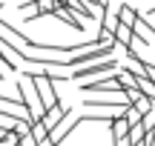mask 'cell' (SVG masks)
Here are the masks:
<instances>
[{
	"label": "cell",
	"mask_w": 155,
	"mask_h": 146,
	"mask_svg": "<svg viewBox=\"0 0 155 146\" xmlns=\"http://www.w3.org/2000/svg\"><path fill=\"white\" fill-rule=\"evenodd\" d=\"M0 11H3V3H0Z\"/></svg>",
	"instance_id": "cell-12"
},
{
	"label": "cell",
	"mask_w": 155,
	"mask_h": 146,
	"mask_svg": "<svg viewBox=\"0 0 155 146\" xmlns=\"http://www.w3.org/2000/svg\"><path fill=\"white\" fill-rule=\"evenodd\" d=\"M132 29H135V32H138V34H147V37H150V40L155 37V26H152L150 20H147V14H138V17H135Z\"/></svg>",
	"instance_id": "cell-7"
},
{
	"label": "cell",
	"mask_w": 155,
	"mask_h": 146,
	"mask_svg": "<svg viewBox=\"0 0 155 146\" xmlns=\"http://www.w3.org/2000/svg\"><path fill=\"white\" fill-rule=\"evenodd\" d=\"M135 17H138V11H135L129 3H124L121 9H118V20H121V23H127V26H132V23H135Z\"/></svg>",
	"instance_id": "cell-8"
},
{
	"label": "cell",
	"mask_w": 155,
	"mask_h": 146,
	"mask_svg": "<svg viewBox=\"0 0 155 146\" xmlns=\"http://www.w3.org/2000/svg\"><path fill=\"white\" fill-rule=\"evenodd\" d=\"M144 3H147V0H144Z\"/></svg>",
	"instance_id": "cell-13"
},
{
	"label": "cell",
	"mask_w": 155,
	"mask_h": 146,
	"mask_svg": "<svg viewBox=\"0 0 155 146\" xmlns=\"http://www.w3.org/2000/svg\"><path fill=\"white\" fill-rule=\"evenodd\" d=\"M0 80H9V72H6L3 66H0Z\"/></svg>",
	"instance_id": "cell-11"
},
{
	"label": "cell",
	"mask_w": 155,
	"mask_h": 146,
	"mask_svg": "<svg viewBox=\"0 0 155 146\" xmlns=\"http://www.w3.org/2000/svg\"><path fill=\"white\" fill-rule=\"evenodd\" d=\"M0 29H3V32L9 34V37H15L17 43L23 46V49H29V46H32V37H26V34H23L20 29H15V26H12L9 20H3V17H0Z\"/></svg>",
	"instance_id": "cell-5"
},
{
	"label": "cell",
	"mask_w": 155,
	"mask_h": 146,
	"mask_svg": "<svg viewBox=\"0 0 155 146\" xmlns=\"http://www.w3.org/2000/svg\"><path fill=\"white\" fill-rule=\"evenodd\" d=\"M141 126H144V132H147V141H144V143L152 146V143H155V100H152V106L141 115Z\"/></svg>",
	"instance_id": "cell-4"
},
{
	"label": "cell",
	"mask_w": 155,
	"mask_h": 146,
	"mask_svg": "<svg viewBox=\"0 0 155 146\" xmlns=\"http://www.w3.org/2000/svg\"><path fill=\"white\" fill-rule=\"evenodd\" d=\"M81 92H86V95H124L121 86H118V80H115V72L98 75V80L81 83Z\"/></svg>",
	"instance_id": "cell-2"
},
{
	"label": "cell",
	"mask_w": 155,
	"mask_h": 146,
	"mask_svg": "<svg viewBox=\"0 0 155 146\" xmlns=\"http://www.w3.org/2000/svg\"><path fill=\"white\" fill-rule=\"evenodd\" d=\"M118 69V60L115 55L109 57H101V60H92V63H83V66H72L69 69V80H81V78H98V75H109Z\"/></svg>",
	"instance_id": "cell-1"
},
{
	"label": "cell",
	"mask_w": 155,
	"mask_h": 146,
	"mask_svg": "<svg viewBox=\"0 0 155 146\" xmlns=\"http://www.w3.org/2000/svg\"><path fill=\"white\" fill-rule=\"evenodd\" d=\"M86 3H92L95 9H109V3H104V0H86Z\"/></svg>",
	"instance_id": "cell-10"
},
{
	"label": "cell",
	"mask_w": 155,
	"mask_h": 146,
	"mask_svg": "<svg viewBox=\"0 0 155 146\" xmlns=\"http://www.w3.org/2000/svg\"><path fill=\"white\" fill-rule=\"evenodd\" d=\"M115 52V46H106V43H95L89 49H81V55H72L66 57V66H83V63H92V60H101V57H109Z\"/></svg>",
	"instance_id": "cell-3"
},
{
	"label": "cell",
	"mask_w": 155,
	"mask_h": 146,
	"mask_svg": "<svg viewBox=\"0 0 155 146\" xmlns=\"http://www.w3.org/2000/svg\"><path fill=\"white\" fill-rule=\"evenodd\" d=\"M0 66H3L9 75H17V60H12V57H9V52H6L3 46H0Z\"/></svg>",
	"instance_id": "cell-9"
},
{
	"label": "cell",
	"mask_w": 155,
	"mask_h": 146,
	"mask_svg": "<svg viewBox=\"0 0 155 146\" xmlns=\"http://www.w3.org/2000/svg\"><path fill=\"white\" fill-rule=\"evenodd\" d=\"M115 43H121V46H129V43H135L132 26H127V23H121V20H118V26H115Z\"/></svg>",
	"instance_id": "cell-6"
}]
</instances>
